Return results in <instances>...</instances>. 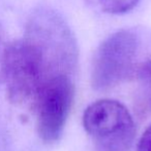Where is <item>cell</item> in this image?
Masks as SVG:
<instances>
[{"label": "cell", "mask_w": 151, "mask_h": 151, "mask_svg": "<svg viewBox=\"0 0 151 151\" xmlns=\"http://www.w3.org/2000/svg\"><path fill=\"white\" fill-rule=\"evenodd\" d=\"M42 56L49 79L55 76L73 77L79 59L76 36L63 17L47 6L31 14L24 37Z\"/></svg>", "instance_id": "cell-1"}, {"label": "cell", "mask_w": 151, "mask_h": 151, "mask_svg": "<svg viewBox=\"0 0 151 151\" xmlns=\"http://www.w3.org/2000/svg\"><path fill=\"white\" fill-rule=\"evenodd\" d=\"M38 50L25 38L5 46L1 63V83L7 100L17 106H33L42 84L48 80Z\"/></svg>", "instance_id": "cell-2"}, {"label": "cell", "mask_w": 151, "mask_h": 151, "mask_svg": "<svg viewBox=\"0 0 151 151\" xmlns=\"http://www.w3.org/2000/svg\"><path fill=\"white\" fill-rule=\"evenodd\" d=\"M83 125L97 151H131L135 123L120 102L105 99L90 104L83 115Z\"/></svg>", "instance_id": "cell-3"}, {"label": "cell", "mask_w": 151, "mask_h": 151, "mask_svg": "<svg viewBox=\"0 0 151 151\" xmlns=\"http://www.w3.org/2000/svg\"><path fill=\"white\" fill-rule=\"evenodd\" d=\"M139 39L131 30H118L98 45L91 66V86L108 91L135 73Z\"/></svg>", "instance_id": "cell-4"}, {"label": "cell", "mask_w": 151, "mask_h": 151, "mask_svg": "<svg viewBox=\"0 0 151 151\" xmlns=\"http://www.w3.org/2000/svg\"><path fill=\"white\" fill-rule=\"evenodd\" d=\"M75 97L73 77L55 76L46 80L33 104L36 112V129L46 143L57 141L66 123Z\"/></svg>", "instance_id": "cell-5"}, {"label": "cell", "mask_w": 151, "mask_h": 151, "mask_svg": "<svg viewBox=\"0 0 151 151\" xmlns=\"http://www.w3.org/2000/svg\"><path fill=\"white\" fill-rule=\"evenodd\" d=\"M136 79L142 100L151 109V60L143 63L136 70Z\"/></svg>", "instance_id": "cell-6"}, {"label": "cell", "mask_w": 151, "mask_h": 151, "mask_svg": "<svg viewBox=\"0 0 151 151\" xmlns=\"http://www.w3.org/2000/svg\"><path fill=\"white\" fill-rule=\"evenodd\" d=\"M140 0H97L101 9L110 14H122L131 12Z\"/></svg>", "instance_id": "cell-7"}, {"label": "cell", "mask_w": 151, "mask_h": 151, "mask_svg": "<svg viewBox=\"0 0 151 151\" xmlns=\"http://www.w3.org/2000/svg\"><path fill=\"white\" fill-rule=\"evenodd\" d=\"M137 151H151V125L141 136L137 145Z\"/></svg>", "instance_id": "cell-8"}, {"label": "cell", "mask_w": 151, "mask_h": 151, "mask_svg": "<svg viewBox=\"0 0 151 151\" xmlns=\"http://www.w3.org/2000/svg\"><path fill=\"white\" fill-rule=\"evenodd\" d=\"M3 30H2L1 26H0V84H1V63H2V57H3L4 48H5L6 44L3 41Z\"/></svg>", "instance_id": "cell-9"}, {"label": "cell", "mask_w": 151, "mask_h": 151, "mask_svg": "<svg viewBox=\"0 0 151 151\" xmlns=\"http://www.w3.org/2000/svg\"><path fill=\"white\" fill-rule=\"evenodd\" d=\"M1 148H2V146H1V142H0V151H2Z\"/></svg>", "instance_id": "cell-10"}]
</instances>
